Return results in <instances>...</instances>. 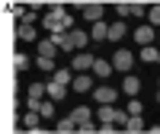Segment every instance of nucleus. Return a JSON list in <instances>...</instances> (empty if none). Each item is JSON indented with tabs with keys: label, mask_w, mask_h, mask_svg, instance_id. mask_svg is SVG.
<instances>
[{
	"label": "nucleus",
	"mask_w": 160,
	"mask_h": 134,
	"mask_svg": "<svg viewBox=\"0 0 160 134\" xmlns=\"http://www.w3.org/2000/svg\"><path fill=\"white\" fill-rule=\"evenodd\" d=\"M58 134H77V122L68 115V118H61L58 122Z\"/></svg>",
	"instance_id": "obj_19"
},
{
	"label": "nucleus",
	"mask_w": 160,
	"mask_h": 134,
	"mask_svg": "<svg viewBox=\"0 0 160 134\" xmlns=\"http://www.w3.org/2000/svg\"><path fill=\"white\" fill-rule=\"evenodd\" d=\"M38 115H42V118H55V102L45 99L42 105H38Z\"/></svg>",
	"instance_id": "obj_25"
},
{
	"label": "nucleus",
	"mask_w": 160,
	"mask_h": 134,
	"mask_svg": "<svg viewBox=\"0 0 160 134\" xmlns=\"http://www.w3.org/2000/svg\"><path fill=\"white\" fill-rule=\"evenodd\" d=\"M45 89H48V99L51 102H61L64 96H68V86H58V83H45Z\"/></svg>",
	"instance_id": "obj_14"
},
{
	"label": "nucleus",
	"mask_w": 160,
	"mask_h": 134,
	"mask_svg": "<svg viewBox=\"0 0 160 134\" xmlns=\"http://www.w3.org/2000/svg\"><path fill=\"white\" fill-rule=\"evenodd\" d=\"M122 89L128 93L131 99H135V96H138V89H141V77H138V74H128V77H125V83H122Z\"/></svg>",
	"instance_id": "obj_11"
},
{
	"label": "nucleus",
	"mask_w": 160,
	"mask_h": 134,
	"mask_svg": "<svg viewBox=\"0 0 160 134\" xmlns=\"http://www.w3.org/2000/svg\"><path fill=\"white\" fill-rule=\"evenodd\" d=\"M131 134H138V131H144V118L141 115H128V125H125Z\"/></svg>",
	"instance_id": "obj_23"
},
{
	"label": "nucleus",
	"mask_w": 160,
	"mask_h": 134,
	"mask_svg": "<svg viewBox=\"0 0 160 134\" xmlns=\"http://www.w3.org/2000/svg\"><path fill=\"white\" fill-rule=\"evenodd\" d=\"M102 3H83V19H90V22H102Z\"/></svg>",
	"instance_id": "obj_10"
},
{
	"label": "nucleus",
	"mask_w": 160,
	"mask_h": 134,
	"mask_svg": "<svg viewBox=\"0 0 160 134\" xmlns=\"http://www.w3.org/2000/svg\"><path fill=\"white\" fill-rule=\"evenodd\" d=\"M71 38H74V48H77V51H80V48H87V42H90V35H87V32H80V29H74Z\"/></svg>",
	"instance_id": "obj_24"
},
{
	"label": "nucleus",
	"mask_w": 160,
	"mask_h": 134,
	"mask_svg": "<svg viewBox=\"0 0 160 134\" xmlns=\"http://www.w3.org/2000/svg\"><path fill=\"white\" fill-rule=\"evenodd\" d=\"M151 22H160V3L151 7Z\"/></svg>",
	"instance_id": "obj_28"
},
{
	"label": "nucleus",
	"mask_w": 160,
	"mask_h": 134,
	"mask_svg": "<svg viewBox=\"0 0 160 134\" xmlns=\"http://www.w3.org/2000/svg\"><path fill=\"white\" fill-rule=\"evenodd\" d=\"M38 122H42V115H38V112H26V115H22V125L29 128V131H35Z\"/></svg>",
	"instance_id": "obj_22"
},
{
	"label": "nucleus",
	"mask_w": 160,
	"mask_h": 134,
	"mask_svg": "<svg viewBox=\"0 0 160 134\" xmlns=\"http://www.w3.org/2000/svg\"><path fill=\"white\" fill-rule=\"evenodd\" d=\"M93 64H96V58H93L90 51H77L74 61H71V70L74 74H87V70H93Z\"/></svg>",
	"instance_id": "obj_3"
},
{
	"label": "nucleus",
	"mask_w": 160,
	"mask_h": 134,
	"mask_svg": "<svg viewBox=\"0 0 160 134\" xmlns=\"http://www.w3.org/2000/svg\"><path fill=\"white\" fill-rule=\"evenodd\" d=\"M118 38H125V22H109V42H118Z\"/></svg>",
	"instance_id": "obj_18"
},
{
	"label": "nucleus",
	"mask_w": 160,
	"mask_h": 134,
	"mask_svg": "<svg viewBox=\"0 0 160 134\" xmlns=\"http://www.w3.org/2000/svg\"><path fill=\"white\" fill-rule=\"evenodd\" d=\"M135 42H138L141 48H148V45L154 42V26H138V29H135Z\"/></svg>",
	"instance_id": "obj_8"
},
{
	"label": "nucleus",
	"mask_w": 160,
	"mask_h": 134,
	"mask_svg": "<svg viewBox=\"0 0 160 134\" xmlns=\"http://www.w3.org/2000/svg\"><path fill=\"white\" fill-rule=\"evenodd\" d=\"M131 64H135V55H131L128 48H118V51H115V58H112V67H115V70L131 74Z\"/></svg>",
	"instance_id": "obj_5"
},
{
	"label": "nucleus",
	"mask_w": 160,
	"mask_h": 134,
	"mask_svg": "<svg viewBox=\"0 0 160 134\" xmlns=\"http://www.w3.org/2000/svg\"><path fill=\"white\" fill-rule=\"evenodd\" d=\"M138 58H141L144 64H157V61H160V51H157L154 45H148V48H141V55H138Z\"/></svg>",
	"instance_id": "obj_17"
},
{
	"label": "nucleus",
	"mask_w": 160,
	"mask_h": 134,
	"mask_svg": "<svg viewBox=\"0 0 160 134\" xmlns=\"http://www.w3.org/2000/svg\"><path fill=\"white\" fill-rule=\"evenodd\" d=\"M51 83H58V86H71V83H74V70H64V67H61V70H55V74H51Z\"/></svg>",
	"instance_id": "obj_13"
},
{
	"label": "nucleus",
	"mask_w": 160,
	"mask_h": 134,
	"mask_svg": "<svg viewBox=\"0 0 160 134\" xmlns=\"http://www.w3.org/2000/svg\"><path fill=\"white\" fill-rule=\"evenodd\" d=\"M35 48H38V58H55V55H58V45L51 42V38H42Z\"/></svg>",
	"instance_id": "obj_12"
},
{
	"label": "nucleus",
	"mask_w": 160,
	"mask_h": 134,
	"mask_svg": "<svg viewBox=\"0 0 160 134\" xmlns=\"http://www.w3.org/2000/svg\"><path fill=\"white\" fill-rule=\"evenodd\" d=\"M64 7H51L48 13H45V29L51 32V35H64Z\"/></svg>",
	"instance_id": "obj_2"
},
{
	"label": "nucleus",
	"mask_w": 160,
	"mask_h": 134,
	"mask_svg": "<svg viewBox=\"0 0 160 134\" xmlns=\"http://www.w3.org/2000/svg\"><path fill=\"white\" fill-rule=\"evenodd\" d=\"M35 64H38V67H42V70H51V74H55V70H58V67H55V58H38Z\"/></svg>",
	"instance_id": "obj_26"
},
{
	"label": "nucleus",
	"mask_w": 160,
	"mask_h": 134,
	"mask_svg": "<svg viewBox=\"0 0 160 134\" xmlns=\"http://www.w3.org/2000/svg\"><path fill=\"white\" fill-rule=\"evenodd\" d=\"M115 96H118V89H112V86H96L93 89V99H96L99 105H112Z\"/></svg>",
	"instance_id": "obj_6"
},
{
	"label": "nucleus",
	"mask_w": 160,
	"mask_h": 134,
	"mask_svg": "<svg viewBox=\"0 0 160 134\" xmlns=\"http://www.w3.org/2000/svg\"><path fill=\"white\" fill-rule=\"evenodd\" d=\"M99 125H106V128H112V125H118V128H125L128 125V112H122V109H115V105H99Z\"/></svg>",
	"instance_id": "obj_1"
},
{
	"label": "nucleus",
	"mask_w": 160,
	"mask_h": 134,
	"mask_svg": "<svg viewBox=\"0 0 160 134\" xmlns=\"http://www.w3.org/2000/svg\"><path fill=\"white\" fill-rule=\"evenodd\" d=\"M71 89H77V93H93V89H96V83H93V74H77L74 83H71Z\"/></svg>",
	"instance_id": "obj_7"
},
{
	"label": "nucleus",
	"mask_w": 160,
	"mask_h": 134,
	"mask_svg": "<svg viewBox=\"0 0 160 134\" xmlns=\"http://www.w3.org/2000/svg\"><path fill=\"white\" fill-rule=\"evenodd\" d=\"M112 74V64L106 58H96V64H93V77H109Z\"/></svg>",
	"instance_id": "obj_16"
},
{
	"label": "nucleus",
	"mask_w": 160,
	"mask_h": 134,
	"mask_svg": "<svg viewBox=\"0 0 160 134\" xmlns=\"http://www.w3.org/2000/svg\"><path fill=\"white\" fill-rule=\"evenodd\" d=\"M115 10H118V16H144V3H115Z\"/></svg>",
	"instance_id": "obj_9"
},
{
	"label": "nucleus",
	"mask_w": 160,
	"mask_h": 134,
	"mask_svg": "<svg viewBox=\"0 0 160 134\" xmlns=\"http://www.w3.org/2000/svg\"><path fill=\"white\" fill-rule=\"evenodd\" d=\"M90 38H96V42H106V38H109V22H93Z\"/></svg>",
	"instance_id": "obj_15"
},
{
	"label": "nucleus",
	"mask_w": 160,
	"mask_h": 134,
	"mask_svg": "<svg viewBox=\"0 0 160 134\" xmlns=\"http://www.w3.org/2000/svg\"><path fill=\"white\" fill-rule=\"evenodd\" d=\"M45 93H48V89H45V83H32V86H29V102H42Z\"/></svg>",
	"instance_id": "obj_20"
},
{
	"label": "nucleus",
	"mask_w": 160,
	"mask_h": 134,
	"mask_svg": "<svg viewBox=\"0 0 160 134\" xmlns=\"http://www.w3.org/2000/svg\"><path fill=\"white\" fill-rule=\"evenodd\" d=\"M125 112H128V115H141V112H144V105H141L138 99H131V102H128V109H125Z\"/></svg>",
	"instance_id": "obj_27"
},
{
	"label": "nucleus",
	"mask_w": 160,
	"mask_h": 134,
	"mask_svg": "<svg viewBox=\"0 0 160 134\" xmlns=\"http://www.w3.org/2000/svg\"><path fill=\"white\" fill-rule=\"evenodd\" d=\"M16 35H19V42H35V13H29L16 26Z\"/></svg>",
	"instance_id": "obj_4"
},
{
	"label": "nucleus",
	"mask_w": 160,
	"mask_h": 134,
	"mask_svg": "<svg viewBox=\"0 0 160 134\" xmlns=\"http://www.w3.org/2000/svg\"><path fill=\"white\" fill-rule=\"evenodd\" d=\"M13 67H16L19 74H22V70H29V55H22V51H16V55H13Z\"/></svg>",
	"instance_id": "obj_21"
}]
</instances>
